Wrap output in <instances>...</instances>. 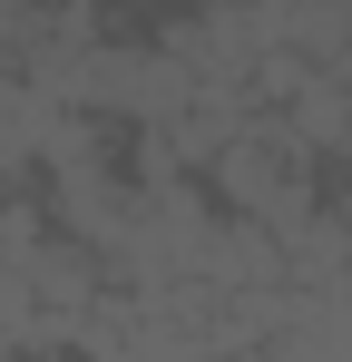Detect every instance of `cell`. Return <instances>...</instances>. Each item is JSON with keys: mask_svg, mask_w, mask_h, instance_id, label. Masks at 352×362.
Here are the masks:
<instances>
[{"mask_svg": "<svg viewBox=\"0 0 352 362\" xmlns=\"http://www.w3.org/2000/svg\"><path fill=\"white\" fill-rule=\"evenodd\" d=\"M343 167H352V157H343Z\"/></svg>", "mask_w": 352, "mask_h": 362, "instance_id": "277c9868", "label": "cell"}, {"mask_svg": "<svg viewBox=\"0 0 352 362\" xmlns=\"http://www.w3.org/2000/svg\"><path fill=\"white\" fill-rule=\"evenodd\" d=\"M284 49L323 78H352V10L343 0H284Z\"/></svg>", "mask_w": 352, "mask_h": 362, "instance_id": "7a4b0ae2", "label": "cell"}, {"mask_svg": "<svg viewBox=\"0 0 352 362\" xmlns=\"http://www.w3.org/2000/svg\"><path fill=\"white\" fill-rule=\"evenodd\" d=\"M196 10H274V0H196Z\"/></svg>", "mask_w": 352, "mask_h": 362, "instance_id": "3957f363", "label": "cell"}, {"mask_svg": "<svg viewBox=\"0 0 352 362\" xmlns=\"http://www.w3.org/2000/svg\"><path fill=\"white\" fill-rule=\"evenodd\" d=\"M293 177H313V157H303V137H293L284 118H254L225 157L206 167V186H216V206H225V216H264Z\"/></svg>", "mask_w": 352, "mask_h": 362, "instance_id": "6da1fadb", "label": "cell"}]
</instances>
